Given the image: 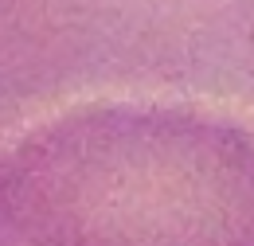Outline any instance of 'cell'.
I'll list each match as a JSON object with an SVG mask.
<instances>
[{
	"instance_id": "cell-1",
	"label": "cell",
	"mask_w": 254,
	"mask_h": 246,
	"mask_svg": "<svg viewBox=\"0 0 254 246\" xmlns=\"http://www.w3.org/2000/svg\"><path fill=\"white\" fill-rule=\"evenodd\" d=\"M0 246H254V129L180 102H74L0 149Z\"/></svg>"
},
{
	"instance_id": "cell-2",
	"label": "cell",
	"mask_w": 254,
	"mask_h": 246,
	"mask_svg": "<svg viewBox=\"0 0 254 246\" xmlns=\"http://www.w3.org/2000/svg\"><path fill=\"white\" fill-rule=\"evenodd\" d=\"M102 98L199 106L254 129V0H0V149Z\"/></svg>"
}]
</instances>
